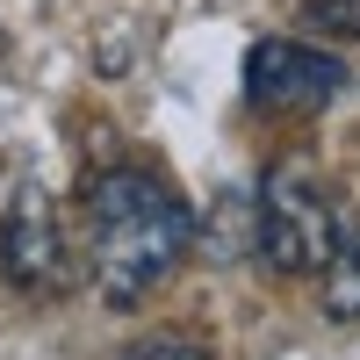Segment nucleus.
Listing matches in <instances>:
<instances>
[{"label":"nucleus","instance_id":"f257e3e1","mask_svg":"<svg viewBox=\"0 0 360 360\" xmlns=\"http://www.w3.org/2000/svg\"><path fill=\"white\" fill-rule=\"evenodd\" d=\"M195 245V217L159 173L115 166L86 188V266L108 310L144 303Z\"/></svg>","mask_w":360,"mask_h":360},{"label":"nucleus","instance_id":"f03ea898","mask_svg":"<svg viewBox=\"0 0 360 360\" xmlns=\"http://www.w3.org/2000/svg\"><path fill=\"white\" fill-rule=\"evenodd\" d=\"M252 209H259V252L274 274H324V259L339 245V209L310 159L266 166Z\"/></svg>","mask_w":360,"mask_h":360},{"label":"nucleus","instance_id":"7ed1b4c3","mask_svg":"<svg viewBox=\"0 0 360 360\" xmlns=\"http://www.w3.org/2000/svg\"><path fill=\"white\" fill-rule=\"evenodd\" d=\"M346 65L317 44H295V37H266L245 51V101L266 115H317L324 101H339Z\"/></svg>","mask_w":360,"mask_h":360},{"label":"nucleus","instance_id":"20e7f679","mask_svg":"<svg viewBox=\"0 0 360 360\" xmlns=\"http://www.w3.org/2000/svg\"><path fill=\"white\" fill-rule=\"evenodd\" d=\"M0 274L22 295H58L72 274L65 259V231H58V209L44 188H15L8 217H0Z\"/></svg>","mask_w":360,"mask_h":360},{"label":"nucleus","instance_id":"39448f33","mask_svg":"<svg viewBox=\"0 0 360 360\" xmlns=\"http://www.w3.org/2000/svg\"><path fill=\"white\" fill-rule=\"evenodd\" d=\"M324 310H332L339 324L360 317V231H346L332 245V259H324Z\"/></svg>","mask_w":360,"mask_h":360},{"label":"nucleus","instance_id":"423d86ee","mask_svg":"<svg viewBox=\"0 0 360 360\" xmlns=\"http://www.w3.org/2000/svg\"><path fill=\"white\" fill-rule=\"evenodd\" d=\"M238 238L245 245H259V209H252V195H217V259H238Z\"/></svg>","mask_w":360,"mask_h":360},{"label":"nucleus","instance_id":"0eeeda50","mask_svg":"<svg viewBox=\"0 0 360 360\" xmlns=\"http://www.w3.org/2000/svg\"><path fill=\"white\" fill-rule=\"evenodd\" d=\"M115 360H209V346H195V339H137Z\"/></svg>","mask_w":360,"mask_h":360},{"label":"nucleus","instance_id":"6e6552de","mask_svg":"<svg viewBox=\"0 0 360 360\" xmlns=\"http://www.w3.org/2000/svg\"><path fill=\"white\" fill-rule=\"evenodd\" d=\"M310 22H332V29H360V0H310Z\"/></svg>","mask_w":360,"mask_h":360}]
</instances>
